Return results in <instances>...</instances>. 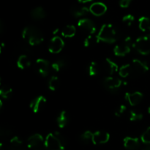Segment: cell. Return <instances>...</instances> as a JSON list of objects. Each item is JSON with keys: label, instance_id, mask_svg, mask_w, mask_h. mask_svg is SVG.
Wrapping results in <instances>:
<instances>
[{"label": "cell", "instance_id": "obj_1", "mask_svg": "<svg viewBox=\"0 0 150 150\" xmlns=\"http://www.w3.org/2000/svg\"><path fill=\"white\" fill-rule=\"evenodd\" d=\"M22 37L31 46L39 45L44 40L42 32L34 26H26L22 32Z\"/></svg>", "mask_w": 150, "mask_h": 150}, {"label": "cell", "instance_id": "obj_2", "mask_svg": "<svg viewBox=\"0 0 150 150\" xmlns=\"http://www.w3.org/2000/svg\"><path fill=\"white\" fill-rule=\"evenodd\" d=\"M100 41L107 44H114L117 39V32L115 27L112 24H103L98 34Z\"/></svg>", "mask_w": 150, "mask_h": 150}, {"label": "cell", "instance_id": "obj_3", "mask_svg": "<svg viewBox=\"0 0 150 150\" xmlns=\"http://www.w3.org/2000/svg\"><path fill=\"white\" fill-rule=\"evenodd\" d=\"M133 46L138 52L143 55L149 54L150 53V35H146L137 38Z\"/></svg>", "mask_w": 150, "mask_h": 150}, {"label": "cell", "instance_id": "obj_4", "mask_svg": "<svg viewBox=\"0 0 150 150\" xmlns=\"http://www.w3.org/2000/svg\"><path fill=\"white\" fill-rule=\"evenodd\" d=\"M44 145L46 150H64V144L55 134L53 133H49L47 135Z\"/></svg>", "mask_w": 150, "mask_h": 150}, {"label": "cell", "instance_id": "obj_5", "mask_svg": "<svg viewBox=\"0 0 150 150\" xmlns=\"http://www.w3.org/2000/svg\"><path fill=\"white\" fill-rule=\"evenodd\" d=\"M133 46L131 37L128 36L124 40L122 44L115 46L114 48V53L118 57H124L126 54L130 53L131 47Z\"/></svg>", "mask_w": 150, "mask_h": 150}, {"label": "cell", "instance_id": "obj_6", "mask_svg": "<svg viewBox=\"0 0 150 150\" xmlns=\"http://www.w3.org/2000/svg\"><path fill=\"white\" fill-rule=\"evenodd\" d=\"M78 26L81 29L84 31L89 35L95 34V32H96V26H95V23L89 19L83 18V19H80L78 22Z\"/></svg>", "mask_w": 150, "mask_h": 150}, {"label": "cell", "instance_id": "obj_7", "mask_svg": "<svg viewBox=\"0 0 150 150\" xmlns=\"http://www.w3.org/2000/svg\"><path fill=\"white\" fill-rule=\"evenodd\" d=\"M64 46V42L60 37L54 36L51 38L48 44V50L51 53L57 54L62 50Z\"/></svg>", "mask_w": 150, "mask_h": 150}, {"label": "cell", "instance_id": "obj_8", "mask_svg": "<svg viewBox=\"0 0 150 150\" xmlns=\"http://www.w3.org/2000/svg\"><path fill=\"white\" fill-rule=\"evenodd\" d=\"M131 66L132 69H133V74H144L146 73L149 70V66L146 64V63L143 62L141 60H139V59H134V60H133L131 63Z\"/></svg>", "mask_w": 150, "mask_h": 150}, {"label": "cell", "instance_id": "obj_9", "mask_svg": "<svg viewBox=\"0 0 150 150\" xmlns=\"http://www.w3.org/2000/svg\"><path fill=\"white\" fill-rule=\"evenodd\" d=\"M35 68L41 76H46L49 74V62L45 59H37L35 61Z\"/></svg>", "mask_w": 150, "mask_h": 150}, {"label": "cell", "instance_id": "obj_10", "mask_svg": "<svg viewBox=\"0 0 150 150\" xmlns=\"http://www.w3.org/2000/svg\"><path fill=\"white\" fill-rule=\"evenodd\" d=\"M125 98L130 105L136 106L143 100L144 95L142 93L139 92V91H136V92L133 93L127 92L125 95Z\"/></svg>", "mask_w": 150, "mask_h": 150}, {"label": "cell", "instance_id": "obj_11", "mask_svg": "<svg viewBox=\"0 0 150 150\" xmlns=\"http://www.w3.org/2000/svg\"><path fill=\"white\" fill-rule=\"evenodd\" d=\"M110 139V135L108 132L104 131H97L94 132L92 142L95 145L104 144L108 142Z\"/></svg>", "mask_w": 150, "mask_h": 150}, {"label": "cell", "instance_id": "obj_12", "mask_svg": "<svg viewBox=\"0 0 150 150\" xmlns=\"http://www.w3.org/2000/svg\"><path fill=\"white\" fill-rule=\"evenodd\" d=\"M89 8V12L95 16H103L106 13L107 10H108L107 6L104 3L100 2V1L94 2L93 4H91Z\"/></svg>", "mask_w": 150, "mask_h": 150}, {"label": "cell", "instance_id": "obj_13", "mask_svg": "<svg viewBox=\"0 0 150 150\" xmlns=\"http://www.w3.org/2000/svg\"><path fill=\"white\" fill-rule=\"evenodd\" d=\"M46 99L43 96H40L34 99L30 103V107L32 111L35 113H38L42 110V109L45 107L46 104Z\"/></svg>", "mask_w": 150, "mask_h": 150}, {"label": "cell", "instance_id": "obj_14", "mask_svg": "<svg viewBox=\"0 0 150 150\" xmlns=\"http://www.w3.org/2000/svg\"><path fill=\"white\" fill-rule=\"evenodd\" d=\"M104 85L109 90H116L120 88L122 85V81L114 76H109L104 79Z\"/></svg>", "mask_w": 150, "mask_h": 150}, {"label": "cell", "instance_id": "obj_15", "mask_svg": "<svg viewBox=\"0 0 150 150\" xmlns=\"http://www.w3.org/2000/svg\"><path fill=\"white\" fill-rule=\"evenodd\" d=\"M44 142L43 138L40 134L36 133L31 135L27 140V146L29 149H36Z\"/></svg>", "mask_w": 150, "mask_h": 150}, {"label": "cell", "instance_id": "obj_16", "mask_svg": "<svg viewBox=\"0 0 150 150\" xmlns=\"http://www.w3.org/2000/svg\"><path fill=\"white\" fill-rule=\"evenodd\" d=\"M124 146L127 149L137 150L140 146V142L139 138L133 137H126L124 138Z\"/></svg>", "mask_w": 150, "mask_h": 150}, {"label": "cell", "instance_id": "obj_17", "mask_svg": "<svg viewBox=\"0 0 150 150\" xmlns=\"http://www.w3.org/2000/svg\"><path fill=\"white\" fill-rule=\"evenodd\" d=\"M71 13L75 17L79 18L87 15L89 12V8L85 6H73L71 8Z\"/></svg>", "mask_w": 150, "mask_h": 150}, {"label": "cell", "instance_id": "obj_18", "mask_svg": "<svg viewBox=\"0 0 150 150\" xmlns=\"http://www.w3.org/2000/svg\"><path fill=\"white\" fill-rule=\"evenodd\" d=\"M105 66L106 68V70L110 75H113L119 71V66L114 61H113L111 59L106 58L105 60Z\"/></svg>", "mask_w": 150, "mask_h": 150}, {"label": "cell", "instance_id": "obj_19", "mask_svg": "<svg viewBox=\"0 0 150 150\" xmlns=\"http://www.w3.org/2000/svg\"><path fill=\"white\" fill-rule=\"evenodd\" d=\"M31 16H32V19H35V20H41V19L45 18L46 12L42 7H37L32 10Z\"/></svg>", "mask_w": 150, "mask_h": 150}, {"label": "cell", "instance_id": "obj_20", "mask_svg": "<svg viewBox=\"0 0 150 150\" xmlns=\"http://www.w3.org/2000/svg\"><path fill=\"white\" fill-rule=\"evenodd\" d=\"M139 29L142 32H150V19L146 16H142L139 19Z\"/></svg>", "mask_w": 150, "mask_h": 150}, {"label": "cell", "instance_id": "obj_21", "mask_svg": "<svg viewBox=\"0 0 150 150\" xmlns=\"http://www.w3.org/2000/svg\"><path fill=\"white\" fill-rule=\"evenodd\" d=\"M99 37L98 35L95 34H91L89 35L86 38H85L84 41H83V45L85 47H90L96 45L100 42Z\"/></svg>", "mask_w": 150, "mask_h": 150}, {"label": "cell", "instance_id": "obj_22", "mask_svg": "<svg viewBox=\"0 0 150 150\" xmlns=\"http://www.w3.org/2000/svg\"><path fill=\"white\" fill-rule=\"evenodd\" d=\"M69 121L68 114L65 110H62L59 113L57 117V124L60 128H64L67 124Z\"/></svg>", "mask_w": 150, "mask_h": 150}, {"label": "cell", "instance_id": "obj_23", "mask_svg": "<svg viewBox=\"0 0 150 150\" xmlns=\"http://www.w3.org/2000/svg\"><path fill=\"white\" fill-rule=\"evenodd\" d=\"M31 65V61L29 57L25 54L21 55L17 60V66L21 69H26L29 67Z\"/></svg>", "mask_w": 150, "mask_h": 150}, {"label": "cell", "instance_id": "obj_24", "mask_svg": "<svg viewBox=\"0 0 150 150\" xmlns=\"http://www.w3.org/2000/svg\"><path fill=\"white\" fill-rule=\"evenodd\" d=\"M119 74L123 78L128 77L130 75L133 74V69L131 64H125L119 69Z\"/></svg>", "mask_w": 150, "mask_h": 150}, {"label": "cell", "instance_id": "obj_25", "mask_svg": "<svg viewBox=\"0 0 150 150\" xmlns=\"http://www.w3.org/2000/svg\"><path fill=\"white\" fill-rule=\"evenodd\" d=\"M76 29L73 25H67L62 30V35L64 38H72L76 35Z\"/></svg>", "mask_w": 150, "mask_h": 150}, {"label": "cell", "instance_id": "obj_26", "mask_svg": "<svg viewBox=\"0 0 150 150\" xmlns=\"http://www.w3.org/2000/svg\"><path fill=\"white\" fill-rule=\"evenodd\" d=\"M23 141L18 136H14L11 138L10 141V149L13 150H17L21 146Z\"/></svg>", "mask_w": 150, "mask_h": 150}, {"label": "cell", "instance_id": "obj_27", "mask_svg": "<svg viewBox=\"0 0 150 150\" xmlns=\"http://www.w3.org/2000/svg\"><path fill=\"white\" fill-rule=\"evenodd\" d=\"M59 86V79L57 76H52L48 82V88L51 91H56Z\"/></svg>", "mask_w": 150, "mask_h": 150}, {"label": "cell", "instance_id": "obj_28", "mask_svg": "<svg viewBox=\"0 0 150 150\" xmlns=\"http://www.w3.org/2000/svg\"><path fill=\"white\" fill-rule=\"evenodd\" d=\"M99 66H98V64L96 62H92L89 64V69H88V73H89V76H96L99 73Z\"/></svg>", "mask_w": 150, "mask_h": 150}, {"label": "cell", "instance_id": "obj_29", "mask_svg": "<svg viewBox=\"0 0 150 150\" xmlns=\"http://www.w3.org/2000/svg\"><path fill=\"white\" fill-rule=\"evenodd\" d=\"M13 90L8 86H2L0 88V96L4 99H9L12 95Z\"/></svg>", "mask_w": 150, "mask_h": 150}, {"label": "cell", "instance_id": "obj_30", "mask_svg": "<svg viewBox=\"0 0 150 150\" xmlns=\"http://www.w3.org/2000/svg\"><path fill=\"white\" fill-rule=\"evenodd\" d=\"M65 64H66L65 61H64V60H61V59H59V60H57V61H55L54 63H52V65H51V68H52V69L54 71L58 72L65 66Z\"/></svg>", "mask_w": 150, "mask_h": 150}, {"label": "cell", "instance_id": "obj_31", "mask_svg": "<svg viewBox=\"0 0 150 150\" xmlns=\"http://www.w3.org/2000/svg\"><path fill=\"white\" fill-rule=\"evenodd\" d=\"M143 119V114L135 110H130V120L132 121L142 120Z\"/></svg>", "mask_w": 150, "mask_h": 150}, {"label": "cell", "instance_id": "obj_32", "mask_svg": "<svg viewBox=\"0 0 150 150\" xmlns=\"http://www.w3.org/2000/svg\"><path fill=\"white\" fill-rule=\"evenodd\" d=\"M141 140L145 144H150V126L144 131L141 137Z\"/></svg>", "mask_w": 150, "mask_h": 150}, {"label": "cell", "instance_id": "obj_33", "mask_svg": "<svg viewBox=\"0 0 150 150\" xmlns=\"http://www.w3.org/2000/svg\"><path fill=\"white\" fill-rule=\"evenodd\" d=\"M134 21H135L134 16L131 14H127L122 18L123 23H124L125 25H127V26H131V25L133 24Z\"/></svg>", "mask_w": 150, "mask_h": 150}, {"label": "cell", "instance_id": "obj_34", "mask_svg": "<svg viewBox=\"0 0 150 150\" xmlns=\"http://www.w3.org/2000/svg\"><path fill=\"white\" fill-rule=\"evenodd\" d=\"M92 136H93V133H92L91 131L87 130L85 131V132L82 134L81 138V139L83 140V141H85V142H89V141H92Z\"/></svg>", "mask_w": 150, "mask_h": 150}, {"label": "cell", "instance_id": "obj_35", "mask_svg": "<svg viewBox=\"0 0 150 150\" xmlns=\"http://www.w3.org/2000/svg\"><path fill=\"white\" fill-rule=\"evenodd\" d=\"M126 110H127V107L124 104H121L120 106H119L118 108L115 111V116L117 117H120L122 115L124 114Z\"/></svg>", "mask_w": 150, "mask_h": 150}, {"label": "cell", "instance_id": "obj_36", "mask_svg": "<svg viewBox=\"0 0 150 150\" xmlns=\"http://www.w3.org/2000/svg\"><path fill=\"white\" fill-rule=\"evenodd\" d=\"M132 0H120V6L122 8H127L130 6Z\"/></svg>", "mask_w": 150, "mask_h": 150}, {"label": "cell", "instance_id": "obj_37", "mask_svg": "<svg viewBox=\"0 0 150 150\" xmlns=\"http://www.w3.org/2000/svg\"><path fill=\"white\" fill-rule=\"evenodd\" d=\"M11 134V132L10 130L7 129H4V128H1L0 129V135L2 137H7L9 136V135Z\"/></svg>", "mask_w": 150, "mask_h": 150}, {"label": "cell", "instance_id": "obj_38", "mask_svg": "<svg viewBox=\"0 0 150 150\" xmlns=\"http://www.w3.org/2000/svg\"><path fill=\"white\" fill-rule=\"evenodd\" d=\"M0 150H10V149L2 143H0Z\"/></svg>", "mask_w": 150, "mask_h": 150}, {"label": "cell", "instance_id": "obj_39", "mask_svg": "<svg viewBox=\"0 0 150 150\" xmlns=\"http://www.w3.org/2000/svg\"><path fill=\"white\" fill-rule=\"evenodd\" d=\"M80 3L81 4H85V3H88V2H90V1H93V0H78Z\"/></svg>", "mask_w": 150, "mask_h": 150}, {"label": "cell", "instance_id": "obj_40", "mask_svg": "<svg viewBox=\"0 0 150 150\" xmlns=\"http://www.w3.org/2000/svg\"><path fill=\"white\" fill-rule=\"evenodd\" d=\"M2 31H3V24L2 23H1V21H0V34L2 32Z\"/></svg>", "mask_w": 150, "mask_h": 150}, {"label": "cell", "instance_id": "obj_41", "mask_svg": "<svg viewBox=\"0 0 150 150\" xmlns=\"http://www.w3.org/2000/svg\"><path fill=\"white\" fill-rule=\"evenodd\" d=\"M142 150H150V146H146Z\"/></svg>", "mask_w": 150, "mask_h": 150}, {"label": "cell", "instance_id": "obj_42", "mask_svg": "<svg viewBox=\"0 0 150 150\" xmlns=\"http://www.w3.org/2000/svg\"><path fill=\"white\" fill-rule=\"evenodd\" d=\"M2 104H3V103H2V101H1V100L0 99V110H1V107H2Z\"/></svg>", "mask_w": 150, "mask_h": 150}, {"label": "cell", "instance_id": "obj_43", "mask_svg": "<svg viewBox=\"0 0 150 150\" xmlns=\"http://www.w3.org/2000/svg\"><path fill=\"white\" fill-rule=\"evenodd\" d=\"M59 32V29H56V30L54 31V35H55V34H57V32Z\"/></svg>", "mask_w": 150, "mask_h": 150}, {"label": "cell", "instance_id": "obj_44", "mask_svg": "<svg viewBox=\"0 0 150 150\" xmlns=\"http://www.w3.org/2000/svg\"><path fill=\"white\" fill-rule=\"evenodd\" d=\"M148 113H149L150 114V106L149 107V108H148Z\"/></svg>", "mask_w": 150, "mask_h": 150}, {"label": "cell", "instance_id": "obj_45", "mask_svg": "<svg viewBox=\"0 0 150 150\" xmlns=\"http://www.w3.org/2000/svg\"><path fill=\"white\" fill-rule=\"evenodd\" d=\"M0 85H1V78H0Z\"/></svg>", "mask_w": 150, "mask_h": 150}, {"label": "cell", "instance_id": "obj_46", "mask_svg": "<svg viewBox=\"0 0 150 150\" xmlns=\"http://www.w3.org/2000/svg\"><path fill=\"white\" fill-rule=\"evenodd\" d=\"M0 53H1V48H0Z\"/></svg>", "mask_w": 150, "mask_h": 150}]
</instances>
